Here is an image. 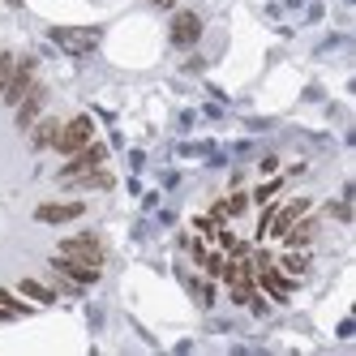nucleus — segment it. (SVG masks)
<instances>
[{"instance_id":"1","label":"nucleus","mask_w":356,"mask_h":356,"mask_svg":"<svg viewBox=\"0 0 356 356\" xmlns=\"http://www.w3.org/2000/svg\"><path fill=\"white\" fill-rule=\"evenodd\" d=\"M104 159H108V146L104 142H86L82 150H78V155H69V163L60 168V176H56V181L65 185V181H73V176H82V172H90V168H104Z\"/></svg>"},{"instance_id":"2","label":"nucleus","mask_w":356,"mask_h":356,"mask_svg":"<svg viewBox=\"0 0 356 356\" xmlns=\"http://www.w3.org/2000/svg\"><path fill=\"white\" fill-rule=\"evenodd\" d=\"M90 138H95V124H90V116H73L69 124H60V134H56V142H52V146H56L60 155L69 159V155H78V150H82Z\"/></svg>"},{"instance_id":"3","label":"nucleus","mask_w":356,"mask_h":356,"mask_svg":"<svg viewBox=\"0 0 356 356\" xmlns=\"http://www.w3.org/2000/svg\"><path fill=\"white\" fill-rule=\"evenodd\" d=\"M253 279H258V288H266V296L270 300H279V305H284L288 296H292V275L288 270H279L275 262H258V266H253Z\"/></svg>"},{"instance_id":"4","label":"nucleus","mask_w":356,"mask_h":356,"mask_svg":"<svg viewBox=\"0 0 356 356\" xmlns=\"http://www.w3.org/2000/svg\"><path fill=\"white\" fill-rule=\"evenodd\" d=\"M60 253L65 258H73V262H86V266H99L104 270V245H99V236H69V241H60Z\"/></svg>"},{"instance_id":"5","label":"nucleus","mask_w":356,"mask_h":356,"mask_svg":"<svg viewBox=\"0 0 356 356\" xmlns=\"http://www.w3.org/2000/svg\"><path fill=\"white\" fill-rule=\"evenodd\" d=\"M31 86H35V60H31V56H22V60L13 65V78H9V86L0 90V99H5L9 108H17V104H22V95H26Z\"/></svg>"},{"instance_id":"6","label":"nucleus","mask_w":356,"mask_h":356,"mask_svg":"<svg viewBox=\"0 0 356 356\" xmlns=\"http://www.w3.org/2000/svg\"><path fill=\"white\" fill-rule=\"evenodd\" d=\"M52 39L65 47V52H95V47H99V31L95 26H56L52 31Z\"/></svg>"},{"instance_id":"7","label":"nucleus","mask_w":356,"mask_h":356,"mask_svg":"<svg viewBox=\"0 0 356 356\" xmlns=\"http://www.w3.org/2000/svg\"><path fill=\"white\" fill-rule=\"evenodd\" d=\"M168 35H172L176 47H193V43L202 39V17L189 13V9H185V13H172V31H168Z\"/></svg>"},{"instance_id":"8","label":"nucleus","mask_w":356,"mask_h":356,"mask_svg":"<svg viewBox=\"0 0 356 356\" xmlns=\"http://www.w3.org/2000/svg\"><path fill=\"white\" fill-rule=\"evenodd\" d=\"M69 284H78V288H90V284H99V266H86V262H73V258H65V253H56V262H52Z\"/></svg>"},{"instance_id":"9","label":"nucleus","mask_w":356,"mask_h":356,"mask_svg":"<svg viewBox=\"0 0 356 356\" xmlns=\"http://www.w3.org/2000/svg\"><path fill=\"white\" fill-rule=\"evenodd\" d=\"M43 104H47V90L35 82L26 95H22V104H17V129H31V124L39 120V112H43Z\"/></svg>"},{"instance_id":"10","label":"nucleus","mask_w":356,"mask_h":356,"mask_svg":"<svg viewBox=\"0 0 356 356\" xmlns=\"http://www.w3.org/2000/svg\"><path fill=\"white\" fill-rule=\"evenodd\" d=\"M82 202H43V207L35 211L39 223H69V219H82Z\"/></svg>"},{"instance_id":"11","label":"nucleus","mask_w":356,"mask_h":356,"mask_svg":"<svg viewBox=\"0 0 356 356\" xmlns=\"http://www.w3.org/2000/svg\"><path fill=\"white\" fill-rule=\"evenodd\" d=\"M314 236H318V219H309V211H305V215L288 227V232H284V245H288V249H309Z\"/></svg>"},{"instance_id":"12","label":"nucleus","mask_w":356,"mask_h":356,"mask_svg":"<svg viewBox=\"0 0 356 356\" xmlns=\"http://www.w3.org/2000/svg\"><path fill=\"white\" fill-rule=\"evenodd\" d=\"M275 266L288 270V275H305V270H309V253H305V249H284L275 258Z\"/></svg>"},{"instance_id":"13","label":"nucleus","mask_w":356,"mask_h":356,"mask_svg":"<svg viewBox=\"0 0 356 356\" xmlns=\"http://www.w3.org/2000/svg\"><path fill=\"white\" fill-rule=\"evenodd\" d=\"M69 189H108L112 185V176L104 172V168H90V172H82V176H73V181H65Z\"/></svg>"},{"instance_id":"14","label":"nucleus","mask_w":356,"mask_h":356,"mask_svg":"<svg viewBox=\"0 0 356 356\" xmlns=\"http://www.w3.org/2000/svg\"><path fill=\"white\" fill-rule=\"evenodd\" d=\"M56 134H60L56 120H39V124H31V146L35 150H47V146L56 142Z\"/></svg>"},{"instance_id":"15","label":"nucleus","mask_w":356,"mask_h":356,"mask_svg":"<svg viewBox=\"0 0 356 356\" xmlns=\"http://www.w3.org/2000/svg\"><path fill=\"white\" fill-rule=\"evenodd\" d=\"M17 292L26 296V300H35V305H52V300H56V292H52V288H43V284H35V279H22Z\"/></svg>"},{"instance_id":"16","label":"nucleus","mask_w":356,"mask_h":356,"mask_svg":"<svg viewBox=\"0 0 356 356\" xmlns=\"http://www.w3.org/2000/svg\"><path fill=\"white\" fill-rule=\"evenodd\" d=\"M223 207H227V219H232V215H245V211H249V193H232Z\"/></svg>"},{"instance_id":"17","label":"nucleus","mask_w":356,"mask_h":356,"mask_svg":"<svg viewBox=\"0 0 356 356\" xmlns=\"http://www.w3.org/2000/svg\"><path fill=\"white\" fill-rule=\"evenodd\" d=\"M0 305H5V314H9V318H17V314H26V305H22V300H17L13 292H5V288H0Z\"/></svg>"},{"instance_id":"18","label":"nucleus","mask_w":356,"mask_h":356,"mask_svg":"<svg viewBox=\"0 0 356 356\" xmlns=\"http://www.w3.org/2000/svg\"><path fill=\"white\" fill-rule=\"evenodd\" d=\"M13 65H17V60H13L9 52H5V56H0V90H5V86H9V78H13Z\"/></svg>"},{"instance_id":"19","label":"nucleus","mask_w":356,"mask_h":356,"mask_svg":"<svg viewBox=\"0 0 356 356\" xmlns=\"http://www.w3.org/2000/svg\"><path fill=\"white\" fill-rule=\"evenodd\" d=\"M279 189H284V181H266V185H262L258 193H253V202H270V197H275Z\"/></svg>"},{"instance_id":"20","label":"nucleus","mask_w":356,"mask_h":356,"mask_svg":"<svg viewBox=\"0 0 356 356\" xmlns=\"http://www.w3.org/2000/svg\"><path fill=\"white\" fill-rule=\"evenodd\" d=\"M155 9H176V0H150Z\"/></svg>"},{"instance_id":"21","label":"nucleus","mask_w":356,"mask_h":356,"mask_svg":"<svg viewBox=\"0 0 356 356\" xmlns=\"http://www.w3.org/2000/svg\"><path fill=\"white\" fill-rule=\"evenodd\" d=\"M0 322H9V314H5V305H0Z\"/></svg>"}]
</instances>
